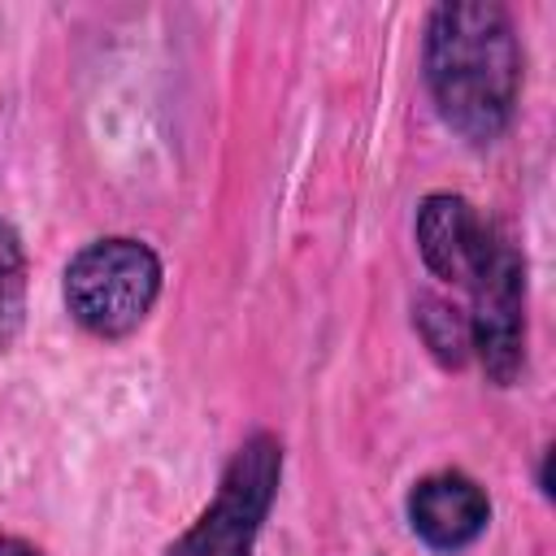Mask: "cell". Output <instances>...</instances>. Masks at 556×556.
Returning <instances> with one entry per match:
<instances>
[{
  "label": "cell",
  "mask_w": 556,
  "mask_h": 556,
  "mask_svg": "<svg viewBox=\"0 0 556 556\" xmlns=\"http://www.w3.org/2000/svg\"><path fill=\"white\" fill-rule=\"evenodd\" d=\"M0 556H43V552L22 543V539H0Z\"/></svg>",
  "instance_id": "obj_9"
},
{
  "label": "cell",
  "mask_w": 556,
  "mask_h": 556,
  "mask_svg": "<svg viewBox=\"0 0 556 556\" xmlns=\"http://www.w3.org/2000/svg\"><path fill=\"white\" fill-rule=\"evenodd\" d=\"M426 87L439 117L469 143L508 130L521 91V48L508 9L491 0L439 4L426 22Z\"/></svg>",
  "instance_id": "obj_1"
},
{
  "label": "cell",
  "mask_w": 556,
  "mask_h": 556,
  "mask_svg": "<svg viewBox=\"0 0 556 556\" xmlns=\"http://www.w3.org/2000/svg\"><path fill=\"white\" fill-rule=\"evenodd\" d=\"M282 478V443L256 430L226 465L213 504L165 556H252Z\"/></svg>",
  "instance_id": "obj_3"
},
{
  "label": "cell",
  "mask_w": 556,
  "mask_h": 556,
  "mask_svg": "<svg viewBox=\"0 0 556 556\" xmlns=\"http://www.w3.org/2000/svg\"><path fill=\"white\" fill-rule=\"evenodd\" d=\"M486 521H491V500L460 469L426 473L408 491V526L434 552H460V547L478 543Z\"/></svg>",
  "instance_id": "obj_6"
},
{
  "label": "cell",
  "mask_w": 556,
  "mask_h": 556,
  "mask_svg": "<svg viewBox=\"0 0 556 556\" xmlns=\"http://www.w3.org/2000/svg\"><path fill=\"white\" fill-rule=\"evenodd\" d=\"M413 226H417V252H421L426 269L465 291L500 239V230L491 222H482L465 195H452V191L426 195Z\"/></svg>",
  "instance_id": "obj_5"
},
{
  "label": "cell",
  "mask_w": 556,
  "mask_h": 556,
  "mask_svg": "<svg viewBox=\"0 0 556 556\" xmlns=\"http://www.w3.org/2000/svg\"><path fill=\"white\" fill-rule=\"evenodd\" d=\"M161 295V261L139 239H96L65 265V308L96 339H126Z\"/></svg>",
  "instance_id": "obj_2"
},
{
  "label": "cell",
  "mask_w": 556,
  "mask_h": 556,
  "mask_svg": "<svg viewBox=\"0 0 556 556\" xmlns=\"http://www.w3.org/2000/svg\"><path fill=\"white\" fill-rule=\"evenodd\" d=\"M413 321H417L426 348H430L447 369H460V365L473 356V352H469V321H465L460 308H452L447 300H439V295H421Z\"/></svg>",
  "instance_id": "obj_8"
},
{
  "label": "cell",
  "mask_w": 556,
  "mask_h": 556,
  "mask_svg": "<svg viewBox=\"0 0 556 556\" xmlns=\"http://www.w3.org/2000/svg\"><path fill=\"white\" fill-rule=\"evenodd\" d=\"M469 352L495 387H513L526 365V265L504 235L469 282Z\"/></svg>",
  "instance_id": "obj_4"
},
{
  "label": "cell",
  "mask_w": 556,
  "mask_h": 556,
  "mask_svg": "<svg viewBox=\"0 0 556 556\" xmlns=\"http://www.w3.org/2000/svg\"><path fill=\"white\" fill-rule=\"evenodd\" d=\"M26 326V248L22 235L0 217V352L17 343Z\"/></svg>",
  "instance_id": "obj_7"
}]
</instances>
